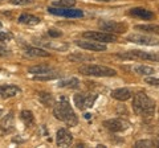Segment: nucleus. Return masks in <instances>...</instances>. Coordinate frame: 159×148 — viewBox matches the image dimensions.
<instances>
[{
    "mask_svg": "<svg viewBox=\"0 0 159 148\" xmlns=\"http://www.w3.org/2000/svg\"><path fill=\"white\" fill-rule=\"evenodd\" d=\"M76 45L80 46L81 49L85 50H90V52H105L107 46L103 42H98V41H93V40H86L85 41H76Z\"/></svg>",
    "mask_w": 159,
    "mask_h": 148,
    "instance_id": "9b49d317",
    "label": "nucleus"
},
{
    "mask_svg": "<svg viewBox=\"0 0 159 148\" xmlns=\"http://www.w3.org/2000/svg\"><path fill=\"white\" fill-rule=\"evenodd\" d=\"M28 72L31 74H43V73H51L54 72L53 67H51L49 65H36V66H31L28 69Z\"/></svg>",
    "mask_w": 159,
    "mask_h": 148,
    "instance_id": "4be33fe9",
    "label": "nucleus"
},
{
    "mask_svg": "<svg viewBox=\"0 0 159 148\" xmlns=\"http://www.w3.org/2000/svg\"><path fill=\"white\" fill-rule=\"evenodd\" d=\"M39 101L41 102L45 107H53L54 103H56V99H54V97L51 94V93H47V91L39 93Z\"/></svg>",
    "mask_w": 159,
    "mask_h": 148,
    "instance_id": "6ab92c4d",
    "label": "nucleus"
},
{
    "mask_svg": "<svg viewBox=\"0 0 159 148\" xmlns=\"http://www.w3.org/2000/svg\"><path fill=\"white\" fill-rule=\"evenodd\" d=\"M58 87H66V89H77L80 87V81L77 78H69V80H61L58 83H57Z\"/></svg>",
    "mask_w": 159,
    "mask_h": 148,
    "instance_id": "412c9836",
    "label": "nucleus"
},
{
    "mask_svg": "<svg viewBox=\"0 0 159 148\" xmlns=\"http://www.w3.org/2000/svg\"><path fill=\"white\" fill-rule=\"evenodd\" d=\"M98 27L101 28V31L113 33V34L125 33L127 31L126 23H118V21H113V20H101L98 23Z\"/></svg>",
    "mask_w": 159,
    "mask_h": 148,
    "instance_id": "423d86ee",
    "label": "nucleus"
},
{
    "mask_svg": "<svg viewBox=\"0 0 159 148\" xmlns=\"http://www.w3.org/2000/svg\"><path fill=\"white\" fill-rule=\"evenodd\" d=\"M117 57L122 60H141V61H159V54L143 52V50H129L125 53H118Z\"/></svg>",
    "mask_w": 159,
    "mask_h": 148,
    "instance_id": "20e7f679",
    "label": "nucleus"
},
{
    "mask_svg": "<svg viewBox=\"0 0 159 148\" xmlns=\"http://www.w3.org/2000/svg\"><path fill=\"white\" fill-rule=\"evenodd\" d=\"M97 99V94H88V93H81L73 97L74 105L80 110H86V108L93 107L94 102Z\"/></svg>",
    "mask_w": 159,
    "mask_h": 148,
    "instance_id": "6e6552de",
    "label": "nucleus"
},
{
    "mask_svg": "<svg viewBox=\"0 0 159 148\" xmlns=\"http://www.w3.org/2000/svg\"><path fill=\"white\" fill-rule=\"evenodd\" d=\"M84 38L88 40H93V41H98V42H103V44H109V42H116L117 34L109 33V32H101V31H96V32H84Z\"/></svg>",
    "mask_w": 159,
    "mask_h": 148,
    "instance_id": "0eeeda50",
    "label": "nucleus"
},
{
    "mask_svg": "<svg viewBox=\"0 0 159 148\" xmlns=\"http://www.w3.org/2000/svg\"><path fill=\"white\" fill-rule=\"evenodd\" d=\"M134 28H135L137 31H142L146 33L159 34V25H157V24H141V25H135Z\"/></svg>",
    "mask_w": 159,
    "mask_h": 148,
    "instance_id": "aec40b11",
    "label": "nucleus"
},
{
    "mask_svg": "<svg viewBox=\"0 0 159 148\" xmlns=\"http://www.w3.org/2000/svg\"><path fill=\"white\" fill-rule=\"evenodd\" d=\"M17 21L20 24H25V25H37V24L40 23V17L33 16V15H31V13H23V15L19 16Z\"/></svg>",
    "mask_w": 159,
    "mask_h": 148,
    "instance_id": "a211bd4d",
    "label": "nucleus"
},
{
    "mask_svg": "<svg viewBox=\"0 0 159 148\" xmlns=\"http://www.w3.org/2000/svg\"><path fill=\"white\" fill-rule=\"evenodd\" d=\"M157 146V141H152V140H139L135 143V147L137 148H141V147H155Z\"/></svg>",
    "mask_w": 159,
    "mask_h": 148,
    "instance_id": "bb28decb",
    "label": "nucleus"
},
{
    "mask_svg": "<svg viewBox=\"0 0 159 148\" xmlns=\"http://www.w3.org/2000/svg\"><path fill=\"white\" fill-rule=\"evenodd\" d=\"M56 143L58 147H69L73 143V135L66 128H60L56 134Z\"/></svg>",
    "mask_w": 159,
    "mask_h": 148,
    "instance_id": "f8f14e48",
    "label": "nucleus"
},
{
    "mask_svg": "<svg viewBox=\"0 0 159 148\" xmlns=\"http://www.w3.org/2000/svg\"><path fill=\"white\" fill-rule=\"evenodd\" d=\"M78 72L84 74V76H90V77H116L117 76L116 69H111L103 65H94V63L80 66Z\"/></svg>",
    "mask_w": 159,
    "mask_h": 148,
    "instance_id": "7ed1b4c3",
    "label": "nucleus"
},
{
    "mask_svg": "<svg viewBox=\"0 0 159 148\" xmlns=\"http://www.w3.org/2000/svg\"><path fill=\"white\" fill-rule=\"evenodd\" d=\"M24 53L28 57H51V53L47 52L45 49L37 48V46H27Z\"/></svg>",
    "mask_w": 159,
    "mask_h": 148,
    "instance_id": "f3484780",
    "label": "nucleus"
},
{
    "mask_svg": "<svg viewBox=\"0 0 159 148\" xmlns=\"http://www.w3.org/2000/svg\"><path fill=\"white\" fill-rule=\"evenodd\" d=\"M12 120H13V116H12V112H11L2 123V131H6V132L11 131L12 130Z\"/></svg>",
    "mask_w": 159,
    "mask_h": 148,
    "instance_id": "393cba45",
    "label": "nucleus"
},
{
    "mask_svg": "<svg viewBox=\"0 0 159 148\" xmlns=\"http://www.w3.org/2000/svg\"><path fill=\"white\" fill-rule=\"evenodd\" d=\"M9 3L13 6H29L33 4V0H9Z\"/></svg>",
    "mask_w": 159,
    "mask_h": 148,
    "instance_id": "cd10ccee",
    "label": "nucleus"
},
{
    "mask_svg": "<svg viewBox=\"0 0 159 148\" xmlns=\"http://www.w3.org/2000/svg\"><path fill=\"white\" fill-rule=\"evenodd\" d=\"M123 69H126V70H130V72H134L135 74H138V76H146V77L152 76V74L155 73L154 67L147 66V65H135V66H131V67L125 66Z\"/></svg>",
    "mask_w": 159,
    "mask_h": 148,
    "instance_id": "2eb2a0df",
    "label": "nucleus"
},
{
    "mask_svg": "<svg viewBox=\"0 0 159 148\" xmlns=\"http://www.w3.org/2000/svg\"><path fill=\"white\" fill-rule=\"evenodd\" d=\"M127 41L134 42V44H139V45H147V46H157V45H159V40H157V38H154L151 36L141 34V33H135V34H130V36H127Z\"/></svg>",
    "mask_w": 159,
    "mask_h": 148,
    "instance_id": "9d476101",
    "label": "nucleus"
},
{
    "mask_svg": "<svg viewBox=\"0 0 159 148\" xmlns=\"http://www.w3.org/2000/svg\"><path fill=\"white\" fill-rule=\"evenodd\" d=\"M20 87L15 85H0V98L2 99H9L12 97L20 94Z\"/></svg>",
    "mask_w": 159,
    "mask_h": 148,
    "instance_id": "4468645a",
    "label": "nucleus"
},
{
    "mask_svg": "<svg viewBox=\"0 0 159 148\" xmlns=\"http://www.w3.org/2000/svg\"><path fill=\"white\" fill-rule=\"evenodd\" d=\"M69 58H70V60H73V61L77 58V61H80V62L86 61V60H90V57H89V56H84V54H73V56H70Z\"/></svg>",
    "mask_w": 159,
    "mask_h": 148,
    "instance_id": "c756f323",
    "label": "nucleus"
},
{
    "mask_svg": "<svg viewBox=\"0 0 159 148\" xmlns=\"http://www.w3.org/2000/svg\"><path fill=\"white\" fill-rule=\"evenodd\" d=\"M48 34H49L51 37L56 38V37H61V36H62V32L57 31V29H51V31H48Z\"/></svg>",
    "mask_w": 159,
    "mask_h": 148,
    "instance_id": "2f4dec72",
    "label": "nucleus"
},
{
    "mask_svg": "<svg viewBox=\"0 0 159 148\" xmlns=\"http://www.w3.org/2000/svg\"><path fill=\"white\" fill-rule=\"evenodd\" d=\"M54 7H74L76 6V0H58L53 3Z\"/></svg>",
    "mask_w": 159,
    "mask_h": 148,
    "instance_id": "a878e982",
    "label": "nucleus"
},
{
    "mask_svg": "<svg viewBox=\"0 0 159 148\" xmlns=\"http://www.w3.org/2000/svg\"><path fill=\"white\" fill-rule=\"evenodd\" d=\"M8 54H9V50H8V49L0 45V57H6V56H8Z\"/></svg>",
    "mask_w": 159,
    "mask_h": 148,
    "instance_id": "473e14b6",
    "label": "nucleus"
},
{
    "mask_svg": "<svg viewBox=\"0 0 159 148\" xmlns=\"http://www.w3.org/2000/svg\"><path fill=\"white\" fill-rule=\"evenodd\" d=\"M157 146H158V147H159V140H158V141H157Z\"/></svg>",
    "mask_w": 159,
    "mask_h": 148,
    "instance_id": "c9c22d12",
    "label": "nucleus"
},
{
    "mask_svg": "<svg viewBox=\"0 0 159 148\" xmlns=\"http://www.w3.org/2000/svg\"><path fill=\"white\" fill-rule=\"evenodd\" d=\"M11 38H12V34L8 31H0V41L6 42V41H9Z\"/></svg>",
    "mask_w": 159,
    "mask_h": 148,
    "instance_id": "c85d7f7f",
    "label": "nucleus"
},
{
    "mask_svg": "<svg viewBox=\"0 0 159 148\" xmlns=\"http://www.w3.org/2000/svg\"><path fill=\"white\" fill-rule=\"evenodd\" d=\"M48 12L56 16L61 17H69V19H76V17H82L84 12L81 9H76L73 7H49Z\"/></svg>",
    "mask_w": 159,
    "mask_h": 148,
    "instance_id": "39448f33",
    "label": "nucleus"
},
{
    "mask_svg": "<svg viewBox=\"0 0 159 148\" xmlns=\"http://www.w3.org/2000/svg\"><path fill=\"white\" fill-rule=\"evenodd\" d=\"M99 2H109V0H99Z\"/></svg>",
    "mask_w": 159,
    "mask_h": 148,
    "instance_id": "f704fd0d",
    "label": "nucleus"
},
{
    "mask_svg": "<svg viewBox=\"0 0 159 148\" xmlns=\"http://www.w3.org/2000/svg\"><path fill=\"white\" fill-rule=\"evenodd\" d=\"M58 73L56 72H51V73H43V74H34L33 76V80H37V81H51V80H56L58 78Z\"/></svg>",
    "mask_w": 159,
    "mask_h": 148,
    "instance_id": "5701e85b",
    "label": "nucleus"
},
{
    "mask_svg": "<svg viewBox=\"0 0 159 148\" xmlns=\"http://www.w3.org/2000/svg\"><path fill=\"white\" fill-rule=\"evenodd\" d=\"M146 83H148V85H151V86H159V78L148 76L146 78Z\"/></svg>",
    "mask_w": 159,
    "mask_h": 148,
    "instance_id": "7c9ffc66",
    "label": "nucleus"
},
{
    "mask_svg": "<svg viewBox=\"0 0 159 148\" xmlns=\"http://www.w3.org/2000/svg\"><path fill=\"white\" fill-rule=\"evenodd\" d=\"M111 97L117 101H121V102H125L127 99H130L133 97L131 94V90H129L126 87H119V89H116V90L111 91Z\"/></svg>",
    "mask_w": 159,
    "mask_h": 148,
    "instance_id": "dca6fc26",
    "label": "nucleus"
},
{
    "mask_svg": "<svg viewBox=\"0 0 159 148\" xmlns=\"http://www.w3.org/2000/svg\"><path fill=\"white\" fill-rule=\"evenodd\" d=\"M129 13L134 17H138V19H142V20H152L155 17L154 12H151L150 9L147 8H143V7H135V8H131Z\"/></svg>",
    "mask_w": 159,
    "mask_h": 148,
    "instance_id": "ddd939ff",
    "label": "nucleus"
},
{
    "mask_svg": "<svg viewBox=\"0 0 159 148\" xmlns=\"http://www.w3.org/2000/svg\"><path fill=\"white\" fill-rule=\"evenodd\" d=\"M53 115L69 127H74L78 123L76 112L73 111L70 103H69V99H66L65 97H60V99L54 103Z\"/></svg>",
    "mask_w": 159,
    "mask_h": 148,
    "instance_id": "f257e3e1",
    "label": "nucleus"
},
{
    "mask_svg": "<svg viewBox=\"0 0 159 148\" xmlns=\"http://www.w3.org/2000/svg\"><path fill=\"white\" fill-rule=\"evenodd\" d=\"M2 114H3V110H0V116H2Z\"/></svg>",
    "mask_w": 159,
    "mask_h": 148,
    "instance_id": "72a5a7b5",
    "label": "nucleus"
},
{
    "mask_svg": "<svg viewBox=\"0 0 159 148\" xmlns=\"http://www.w3.org/2000/svg\"><path fill=\"white\" fill-rule=\"evenodd\" d=\"M133 108L141 116H151L155 112V102L145 93H137L133 97Z\"/></svg>",
    "mask_w": 159,
    "mask_h": 148,
    "instance_id": "f03ea898",
    "label": "nucleus"
},
{
    "mask_svg": "<svg viewBox=\"0 0 159 148\" xmlns=\"http://www.w3.org/2000/svg\"><path fill=\"white\" fill-rule=\"evenodd\" d=\"M103 126L111 132H123L129 128V122L121 118H113V119H107L103 122Z\"/></svg>",
    "mask_w": 159,
    "mask_h": 148,
    "instance_id": "1a4fd4ad",
    "label": "nucleus"
},
{
    "mask_svg": "<svg viewBox=\"0 0 159 148\" xmlns=\"http://www.w3.org/2000/svg\"><path fill=\"white\" fill-rule=\"evenodd\" d=\"M20 118H21V120L24 122V124H25V126H31L33 123V120H34V116L32 114V111H29V110L21 111V115H20Z\"/></svg>",
    "mask_w": 159,
    "mask_h": 148,
    "instance_id": "b1692460",
    "label": "nucleus"
}]
</instances>
